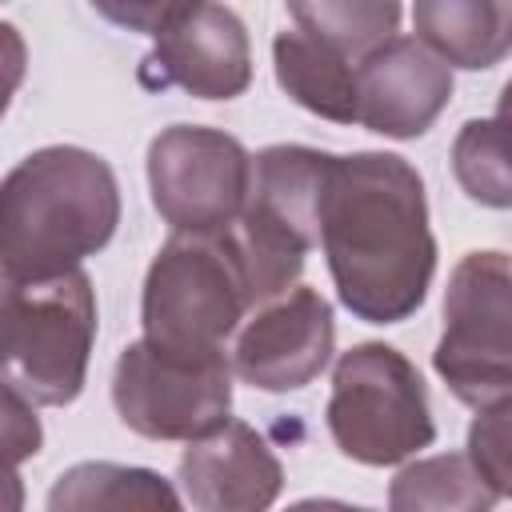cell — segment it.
Instances as JSON below:
<instances>
[{"mask_svg": "<svg viewBox=\"0 0 512 512\" xmlns=\"http://www.w3.org/2000/svg\"><path fill=\"white\" fill-rule=\"evenodd\" d=\"M340 304L364 324L408 320L436 272L420 172L396 152L332 156L316 212Z\"/></svg>", "mask_w": 512, "mask_h": 512, "instance_id": "obj_1", "label": "cell"}, {"mask_svg": "<svg viewBox=\"0 0 512 512\" xmlns=\"http://www.w3.org/2000/svg\"><path fill=\"white\" fill-rule=\"evenodd\" d=\"M116 224V172L88 148H36L0 180V268L20 284L80 268Z\"/></svg>", "mask_w": 512, "mask_h": 512, "instance_id": "obj_2", "label": "cell"}, {"mask_svg": "<svg viewBox=\"0 0 512 512\" xmlns=\"http://www.w3.org/2000/svg\"><path fill=\"white\" fill-rule=\"evenodd\" d=\"M328 164L332 152L304 144H272L252 156L240 216L228 224V240L248 276L252 308L296 284L304 256L316 248V212Z\"/></svg>", "mask_w": 512, "mask_h": 512, "instance_id": "obj_3", "label": "cell"}, {"mask_svg": "<svg viewBox=\"0 0 512 512\" xmlns=\"http://www.w3.org/2000/svg\"><path fill=\"white\" fill-rule=\"evenodd\" d=\"M252 308L244 264L224 232H172L140 292L144 336L172 348H224Z\"/></svg>", "mask_w": 512, "mask_h": 512, "instance_id": "obj_4", "label": "cell"}, {"mask_svg": "<svg viewBox=\"0 0 512 512\" xmlns=\"http://www.w3.org/2000/svg\"><path fill=\"white\" fill-rule=\"evenodd\" d=\"M324 420L332 444L368 468L400 464L436 440V420L416 364L380 340L340 352Z\"/></svg>", "mask_w": 512, "mask_h": 512, "instance_id": "obj_5", "label": "cell"}, {"mask_svg": "<svg viewBox=\"0 0 512 512\" xmlns=\"http://www.w3.org/2000/svg\"><path fill=\"white\" fill-rule=\"evenodd\" d=\"M92 340L96 292L84 268L28 284L16 280L0 376L12 380L32 404L64 408L84 392Z\"/></svg>", "mask_w": 512, "mask_h": 512, "instance_id": "obj_6", "label": "cell"}, {"mask_svg": "<svg viewBox=\"0 0 512 512\" xmlns=\"http://www.w3.org/2000/svg\"><path fill=\"white\" fill-rule=\"evenodd\" d=\"M112 404L144 440H192L232 408V364L224 348H172L132 340L112 368Z\"/></svg>", "mask_w": 512, "mask_h": 512, "instance_id": "obj_7", "label": "cell"}, {"mask_svg": "<svg viewBox=\"0 0 512 512\" xmlns=\"http://www.w3.org/2000/svg\"><path fill=\"white\" fill-rule=\"evenodd\" d=\"M508 256L468 252L444 292V336L432 368L468 408H492L512 396V296Z\"/></svg>", "mask_w": 512, "mask_h": 512, "instance_id": "obj_8", "label": "cell"}, {"mask_svg": "<svg viewBox=\"0 0 512 512\" xmlns=\"http://www.w3.org/2000/svg\"><path fill=\"white\" fill-rule=\"evenodd\" d=\"M252 156L224 128L172 124L148 144L152 204L172 232H224L244 204Z\"/></svg>", "mask_w": 512, "mask_h": 512, "instance_id": "obj_9", "label": "cell"}, {"mask_svg": "<svg viewBox=\"0 0 512 512\" xmlns=\"http://www.w3.org/2000/svg\"><path fill=\"white\" fill-rule=\"evenodd\" d=\"M336 352L332 304L308 288L288 284L284 292L248 308L232 332V376L260 392H296L312 384Z\"/></svg>", "mask_w": 512, "mask_h": 512, "instance_id": "obj_10", "label": "cell"}, {"mask_svg": "<svg viewBox=\"0 0 512 512\" xmlns=\"http://www.w3.org/2000/svg\"><path fill=\"white\" fill-rule=\"evenodd\" d=\"M452 100V68L416 36H388L356 60V124L388 140L424 136Z\"/></svg>", "mask_w": 512, "mask_h": 512, "instance_id": "obj_11", "label": "cell"}, {"mask_svg": "<svg viewBox=\"0 0 512 512\" xmlns=\"http://www.w3.org/2000/svg\"><path fill=\"white\" fill-rule=\"evenodd\" d=\"M148 84H176L196 100H236L252 84V44L244 20L220 4L200 0L188 16L156 36L144 56Z\"/></svg>", "mask_w": 512, "mask_h": 512, "instance_id": "obj_12", "label": "cell"}, {"mask_svg": "<svg viewBox=\"0 0 512 512\" xmlns=\"http://www.w3.org/2000/svg\"><path fill=\"white\" fill-rule=\"evenodd\" d=\"M176 480L184 500L200 512H256L280 496L284 468L252 424L224 416L216 428L188 440Z\"/></svg>", "mask_w": 512, "mask_h": 512, "instance_id": "obj_13", "label": "cell"}, {"mask_svg": "<svg viewBox=\"0 0 512 512\" xmlns=\"http://www.w3.org/2000/svg\"><path fill=\"white\" fill-rule=\"evenodd\" d=\"M412 24L448 68L484 72L508 56L512 0H416Z\"/></svg>", "mask_w": 512, "mask_h": 512, "instance_id": "obj_14", "label": "cell"}, {"mask_svg": "<svg viewBox=\"0 0 512 512\" xmlns=\"http://www.w3.org/2000/svg\"><path fill=\"white\" fill-rule=\"evenodd\" d=\"M276 84L312 116L332 124H356V64L328 44L284 28L272 40Z\"/></svg>", "mask_w": 512, "mask_h": 512, "instance_id": "obj_15", "label": "cell"}, {"mask_svg": "<svg viewBox=\"0 0 512 512\" xmlns=\"http://www.w3.org/2000/svg\"><path fill=\"white\" fill-rule=\"evenodd\" d=\"M52 512L72 508H180L176 488L152 468H128L108 460L72 464L48 492Z\"/></svg>", "mask_w": 512, "mask_h": 512, "instance_id": "obj_16", "label": "cell"}, {"mask_svg": "<svg viewBox=\"0 0 512 512\" xmlns=\"http://www.w3.org/2000/svg\"><path fill=\"white\" fill-rule=\"evenodd\" d=\"M500 492L484 480V472L468 460V452H448V456H428L396 472L388 488V504L396 512H416V508H436V512H476L492 508Z\"/></svg>", "mask_w": 512, "mask_h": 512, "instance_id": "obj_17", "label": "cell"}, {"mask_svg": "<svg viewBox=\"0 0 512 512\" xmlns=\"http://www.w3.org/2000/svg\"><path fill=\"white\" fill-rule=\"evenodd\" d=\"M284 8L304 36L352 64L400 28V0H284Z\"/></svg>", "mask_w": 512, "mask_h": 512, "instance_id": "obj_18", "label": "cell"}, {"mask_svg": "<svg viewBox=\"0 0 512 512\" xmlns=\"http://www.w3.org/2000/svg\"><path fill=\"white\" fill-rule=\"evenodd\" d=\"M452 172L456 184L488 208L512 204V176H508V148H504V116L468 120L452 144Z\"/></svg>", "mask_w": 512, "mask_h": 512, "instance_id": "obj_19", "label": "cell"}, {"mask_svg": "<svg viewBox=\"0 0 512 512\" xmlns=\"http://www.w3.org/2000/svg\"><path fill=\"white\" fill-rule=\"evenodd\" d=\"M468 460L484 472V480L508 496L512 492V460H508V400L492 408H476L468 428Z\"/></svg>", "mask_w": 512, "mask_h": 512, "instance_id": "obj_20", "label": "cell"}, {"mask_svg": "<svg viewBox=\"0 0 512 512\" xmlns=\"http://www.w3.org/2000/svg\"><path fill=\"white\" fill-rule=\"evenodd\" d=\"M44 444V428L36 416V404L0 376V460L8 464H24L40 452Z\"/></svg>", "mask_w": 512, "mask_h": 512, "instance_id": "obj_21", "label": "cell"}, {"mask_svg": "<svg viewBox=\"0 0 512 512\" xmlns=\"http://www.w3.org/2000/svg\"><path fill=\"white\" fill-rule=\"evenodd\" d=\"M108 24L124 28V32H144V36H160L164 28H172L180 16H188L200 0H88Z\"/></svg>", "mask_w": 512, "mask_h": 512, "instance_id": "obj_22", "label": "cell"}, {"mask_svg": "<svg viewBox=\"0 0 512 512\" xmlns=\"http://www.w3.org/2000/svg\"><path fill=\"white\" fill-rule=\"evenodd\" d=\"M24 72H28V44L16 24L0 20V116L8 112L16 88L24 84Z\"/></svg>", "mask_w": 512, "mask_h": 512, "instance_id": "obj_23", "label": "cell"}, {"mask_svg": "<svg viewBox=\"0 0 512 512\" xmlns=\"http://www.w3.org/2000/svg\"><path fill=\"white\" fill-rule=\"evenodd\" d=\"M24 508V484L16 476V464L0 460V512H16Z\"/></svg>", "mask_w": 512, "mask_h": 512, "instance_id": "obj_24", "label": "cell"}, {"mask_svg": "<svg viewBox=\"0 0 512 512\" xmlns=\"http://www.w3.org/2000/svg\"><path fill=\"white\" fill-rule=\"evenodd\" d=\"M12 296H16V280L0 268V372H4V344H8V316H12Z\"/></svg>", "mask_w": 512, "mask_h": 512, "instance_id": "obj_25", "label": "cell"}, {"mask_svg": "<svg viewBox=\"0 0 512 512\" xmlns=\"http://www.w3.org/2000/svg\"><path fill=\"white\" fill-rule=\"evenodd\" d=\"M0 4H4V0H0Z\"/></svg>", "mask_w": 512, "mask_h": 512, "instance_id": "obj_26", "label": "cell"}]
</instances>
